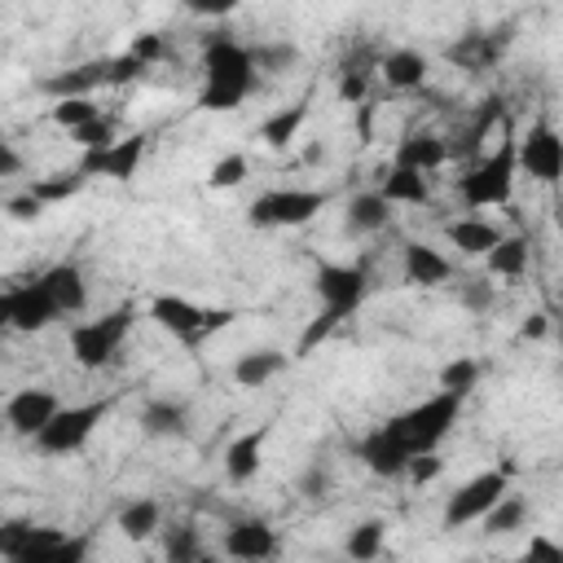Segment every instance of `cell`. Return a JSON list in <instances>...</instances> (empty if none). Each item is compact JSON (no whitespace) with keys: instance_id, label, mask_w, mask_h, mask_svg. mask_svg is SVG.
<instances>
[{"instance_id":"1","label":"cell","mask_w":563,"mask_h":563,"mask_svg":"<svg viewBox=\"0 0 563 563\" xmlns=\"http://www.w3.org/2000/svg\"><path fill=\"white\" fill-rule=\"evenodd\" d=\"M312 290H317V299H321V312L303 325V334H299V356H308L317 343H325V339L339 330V321H347V317L365 303L369 273H365V264H317Z\"/></svg>"},{"instance_id":"2","label":"cell","mask_w":563,"mask_h":563,"mask_svg":"<svg viewBox=\"0 0 563 563\" xmlns=\"http://www.w3.org/2000/svg\"><path fill=\"white\" fill-rule=\"evenodd\" d=\"M255 88H260V75L251 66L246 44H238L229 35H211L207 48H202V92H198V106L224 114V110H238Z\"/></svg>"},{"instance_id":"3","label":"cell","mask_w":563,"mask_h":563,"mask_svg":"<svg viewBox=\"0 0 563 563\" xmlns=\"http://www.w3.org/2000/svg\"><path fill=\"white\" fill-rule=\"evenodd\" d=\"M457 418H462V400L449 396V391H435V396L409 405L405 413L387 418V431L400 440V449H405L409 457H418V453H435L440 440L453 431Z\"/></svg>"},{"instance_id":"4","label":"cell","mask_w":563,"mask_h":563,"mask_svg":"<svg viewBox=\"0 0 563 563\" xmlns=\"http://www.w3.org/2000/svg\"><path fill=\"white\" fill-rule=\"evenodd\" d=\"M515 176H519V163H515V136L506 132V141L484 154L475 167H466L457 176V194L471 211H484V207H506L510 194H515Z\"/></svg>"},{"instance_id":"5","label":"cell","mask_w":563,"mask_h":563,"mask_svg":"<svg viewBox=\"0 0 563 563\" xmlns=\"http://www.w3.org/2000/svg\"><path fill=\"white\" fill-rule=\"evenodd\" d=\"M132 321H136V308H132V303H119V308H110L106 317L79 321V325L70 330V356H75V365H84V369H106V365L123 352Z\"/></svg>"},{"instance_id":"6","label":"cell","mask_w":563,"mask_h":563,"mask_svg":"<svg viewBox=\"0 0 563 563\" xmlns=\"http://www.w3.org/2000/svg\"><path fill=\"white\" fill-rule=\"evenodd\" d=\"M110 409H114L110 396H106V400H84V405H62V409L53 413V422L35 435V449L48 453V457L79 453V449L92 440V431L110 418Z\"/></svg>"},{"instance_id":"7","label":"cell","mask_w":563,"mask_h":563,"mask_svg":"<svg viewBox=\"0 0 563 563\" xmlns=\"http://www.w3.org/2000/svg\"><path fill=\"white\" fill-rule=\"evenodd\" d=\"M330 202V194L325 189H299V185H286V189H268V194H260L255 202H251V224H260V229H299V224H308L321 207Z\"/></svg>"},{"instance_id":"8","label":"cell","mask_w":563,"mask_h":563,"mask_svg":"<svg viewBox=\"0 0 563 563\" xmlns=\"http://www.w3.org/2000/svg\"><path fill=\"white\" fill-rule=\"evenodd\" d=\"M506 493H510V471H479V475H471L457 493H449L440 523H444L449 532H457V528H466V523L484 519V515H488Z\"/></svg>"},{"instance_id":"9","label":"cell","mask_w":563,"mask_h":563,"mask_svg":"<svg viewBox=\"0 0 563 563\" xmlns=\"http://www.w3.org/2000/svg\"><path fill=\"white\" fill-rule=\"evenodd\" d=\"M515 163L537 185H554L563 176V141L550 123H532L523 136H515Z\"/></svg>"},{"instance_id":"10","label":"cell","mask_w":563,"mask_h":563,"mask_svg":"<svg viewBox=\"0 0 563 563\" xmlns=\"http://www.w3.org/2000/svg\"><path fill=\"white\" fill-rule=\"evenodd\" d=\"M145 132H128V136H114L106 150H92V154H84L79 158V172L92 180V176H106V180H119V185H128L136 172H141V163H145Z\"/></svg>"},{"instance_id":"11","label":"cell","mask_w":563,"mask_h":563,"mask_svg":"<svg viewBox=\"0 0 563 563\" xmlns=\"http://www.w3.org/2000/svg\"><path fill=\"white\" fill-rule=\"evenodd\" d=\"M273 554H277V532H273L268 519L246 515V519H233L224 528V559H233V563H268Z\"/></svg>"},{"instance_id":"12","label":"cell","mask_w":563,"mask_h":563,"mask_svg":"<svg viewBox=\"0 0 563 563\" xmlns=\"http://www.w3.org/2000/svg\"><path fill=\"white\" fill-rule=\"evenodd\" d=\"M57 409H62V400H57L48 387H22V391H13V396L4 400V422H9L18 435L35 440V435L53 422Z\"/></svg>"},{"instance_id":"13","label":"cell","mask_w":563,"mask_h":563,"mask_svg":"<svg viewBox=\"0 0 563 563\" xmlns=\"http://www.w3.org/2000/svg\"><path fill=\"white\" fill-rule=\"evenodd\" d=\"M400 273L409 286H422V290H435L453 277V260L427 242H405L400 246Z\"/></svg>"},{"instance_id":"14","label":"cell","mask_w":563,"mask_h":563,"mask_svg":"<svg viewBox=\"0 0 563 563\" xmlns=\"http://www.w3.org/2000/svg\"><path fill=\"white\" fill-rule=\"evenodd\" d=\"M40 286H44V295L53 299V308L62 312V317H75V312H84L88 308V282H84V268L79 264H53V268H44L40 277H35Z\"/></svg>"},{"instance_id":"15","label":"cell","mask_w":563,"mask_h":563,"mask_svg":"<svg viewBox=\"0 0 563 563\" xmlns=\"http://www.w3.org/2000/svg\"><path fill=\"white\" fill-rule=\"evenodd\" d=\"M150 321L158 330H167L172 339H198L202 334V303L185 299V295H154L150 299Z\"/></svg>"},{"instance_id":"16","label":"cell","mask_w":563,"mask_h":563,"mask_svg":"<svg viewBox=\"0 0 563 563\" xmlns=\"http://www.w3.org/2000/svg\"><path fill=\"white\" fill-rule=\"evenodd\" d=\"M9 299H13V330H22V334H40V330H48L53 321H62V312L53 308V299L44 295L40 282L9 286Z\"/></svg>"},{"instance_id":"17","label":"cell","mask_w":563,"mask_h":563,"mask_svg":"<svg viewBox=\"0 0 563 563\" xmlns=\"http://www.w3.org/2000/svg\"><path fill=\"white\" fill-rule=\"evenodd\" d=\"M356 457L365 462V471H374V475H383V479H396V475H405V466H409V453H405L400 440L387 431V422L356 440Z\"/></svg>"},{"instance_id":"18","label":"cell","mask_w":563,"mask_h":563,"mask_svg":"<svg viewBox=\"0 0 563 563\" xmlns=\"http://www.w3.org/2000/svg\"><path fill=\"white\" fill-rule=\"evenodd\" d=\"M189 422H194V413L176 396H154V400L141 405V431L154 435V440H185Z\"/></svg>"},{"instance_id":"19","label":"cell","mask_w":563,"mask_h":563,"mask_svg":"<svg viewBox=\"0 0 563 563\" xmlns=\"http://www.w3.org/2000/svg\"><path fill=\"white\" fill-rule=\"evenodd\" d=\"M264 440H268V427H251V431H242V435L229 440V449H224V475H229V484H251L260 475V466H264Z\"/></svg>"},{"instance_id":"20","label":"cell","mask_w":563,"mask_h":563,"mask_svg":"<svg viewBox=\"0 0 563 563\" xmlns=\"http://www.w3.org/2000/svg\"><path fill=\"white\" fill-rule=\"evenodd\" d=\"M444 163H449V141H444V136H435V132H409V136L396 145V163H391V167L431 176V172L444 167Z\"/></svg>"},{"instance_id":"21","label":"cell","mask_w":563,"mask_h":563,"mask_svg":"<svg viewBox=\"0 0 563 563\" xmlns=\"http://www.w3.org/2000/svg\"><path fill=\"white\" fill-rule=\"evenodd\" d=\"M427 70H431V62H427V53H418V48H391V53L378 62V75H383L387 88H396V92L422 88V84H427Z\"/></svg>"},{"instance_id":"22","label":"cell","mask_w":563,"mask_h":563,"mask_svg":"<svg viewBox=\"0 0 563 563\" xmlns=\"http://www.w3.org/2000/svg\"><path fill=\"white\" fill-rule=\"evenodd\" d=\"M374 194L387 207H422V202H431V180L418 172H405V167H387Z\"/></svg>"},{"instance_id":"23","label":"cell","mask_w":563,"mask_h":563,"mask_svg":"<svg viewBox=\"0 0 563 563\" xmlns=\"http://www.w3.org/2000/svg\"><path fill=\"white\" fill-rule=\"evenodd\" d=\"M444 238L449 246H457L462 255H488L497 242H501V229L493 220H479V216H457L444 224Z\"/></svg>"},{"instance_id":"24","label":"cell","mask_w":563,"mask_h":563,"mask_svg":"<svg viewBox=\"0 0 563 563\" xmlns=\"http://www.w3.org/2000/svg\"><path fill=\"white\" fill-rule=\"evenodd\" d=\"M286 365H290V356H286L282 347H251V352H242V356L233 361V383H238V387H264V383H273Z\"/></svg>"},{"instance_id":"25","label":"cell","mask_w":563,"mask_h":563,"mask_svg":"<svg viewBox=\"0 0 563 563\" xmlns=\"http://www.w3.org/2000/svg\"><path fill=\"white\" fill-rule=\"evenodd\" d=\"M387 220H391V207L374 194V189H365V194H356L352 202H347V216H343V229L352 233V238H365V233H378V229H387Z\"/></svg>"},{"instance_id":"26","label":"cell","mask_w":563,"mask_h":563,"mask_svg":"<svg viewBox=\"0 0 563 563\" xmlns=\"http://www.w3.org/2000/svg\"><path fill=\"white\" fill-rule=\"evenodd\" d=\"M303 123H308V101L282 106V110H273V114L260 123V141H264L268 150H286V145H295V136H299Z\"/></svg>"},{"instance_id":"27","label":"cell","mask_w":563,"mask_h":563,"mask_svg":"<svg viewBox=\"0 0 563 563\" xmlns=\"http://www.w3.org/2000/svg\"><path fill=\"white\" fill-rule=\"evenodd\" d=\"M114 528H119L128 541H150V537L163 528V506H158L154 497H136V501H128V506L119 510Z\"/></svg>"},{"instance_id":"28","label":"cell","mask_w":563,"mask_h":563,"mask_svg":"<svg viewBox=\"0 0 563 563\" xmlns=\"http://www.w3.org/2000/svg\"><path fill=\"white\" fill-rule=\"evenodd\" d=\"M506 48V35H462L453 48H449V62L462 66V70H488Z\"/></svg>"},{"instance_id":"29","label":"cell","mask_w":563,"mask_h":563,"mask_svg":"<svg viewBox=\"0 0 563 563\" xmlns=\"http://www.w3.org/2000/svg\"><path fill=\"white\" fill-rule=\"evenodd\" d=\"M48 537H57V528H40V523H31V519H0V559L13 563V559H22L31 545H40V541H48Z\"/></svg>"},{"instance_id":"30","label":"cell","mask_w":563,"mask_h":563,"mask_svg":"<svg viewBox=\"0 0 563 563\" xmlns=\"http://www.w3.org/2000/svg\"><path fill=\"white\" fill-rule=\"evenodd\" d=\"M13 563H88V537H66V532H57V537L31 545V550H26L22 559H13Z\"/></svg>"},{"instance_id":"31","label":"cell","mask_w":563,"mask_h":563,"mask_svg":"<svg viewBox=\"0 0 563 563\" xmlns=\"http://www.w3.org/2000/svg\"><path fill=\"white\" fill-rule=\"evenodd\" d=\"M484 260H488V277H523L528 273V238L501 233V242Z\"/></svg>"},{"instance_id":"32","label":"cell","mask_w":563,"mask_h":563,"mask_svg":"<svg viewBox=\"0 0 563 563\" xmlns=\"http://www.w3.org/2000/svg\"><path fill=\"white\" fill-rule=\"evenodd\" d=\"M246 53H251V66H255L260 79L282 75L299 62V44H290V40H255V44H246Z\"/></svg>"},{"instance_id":"33","label":"cell","mask_w":563,"mask_h":563,"mask_svg":"<svg viewBox=\"0 0 563 563\" xmlns=\"http://www.w3.org/2000/svg\"><path fill=\"white\" fill-rule=\"evenodd\" d=\"M383 545H387V523H383L378 515L361 519V523L347 532V541H343V550H347L352 563H374V559L383 554Z\"/></svg>"},{"instance_id":"34","label":"cell","mask_w":563,"mask_h":563,"mask_svg":"<svg viewBox=\"0 0 563 563\" xmlns=\"http://www.w3.org/2000/svg\"><path fill=\"white\" fill-rule=\"evenodd\" d=\"M501 114H506V97H484L479 110H475V119H471V128H466V136L449 145V158H453V154H471V150L493 132V123H501Z\"/></svg>"},{"instance_id":"35","label":"cell","mask_w":563,"mask_h":563,"mask_svg":"<svg viewBox=\"0 0 563 563\" xmlns=\"http://www.w3.org/2000/svg\"><path fill=\"white\" fill-rule=\"evenodd\" d=\"M479 523H484V532H488V537H510V532H519V528L528 523V501H523V497H515V493H506V497H501V501H497Z\"/></svg>"},{"instance_id":"36","label":"cell","mask_w":563,"mask_h":563,"mask_svg":"<svg viewBox=\"0 0 563 563\" xmlns=\"http://www.w3.org/2000/svg\"><path fill=\"white\" fill-rule=\"evenodd\" d=\"M202 554V532L194 523H176L163 532V563H198Z\"/></svg>"},{"instance_id":"37","label":"cell","mask_w":563,"mask_h":563,"mask_svg":"<svg viewBox=\"0 0 563 563\" xmlns=\"http://www.w3.org/2000/svg\"><path fill=\"white\" fill-rule=\"evenodd\" d=\"M84 185H88V176L75 167V172H53V176L35 180V185H31V194H35L44 207H53V202H66L70 194H79Z\"/></svg>"},{"instance_id":"38","label":"cell","mask_w":563,"mask_h":563,"mask_svg":"<svg viewBox=\"0 0 563 563\" xmlns=\"http://www.w3.org/2000/svg\"><path fill=\"white\" fill-rule=\"evenodd\" d=\"M101 110H97V101L92 97H66V101H53L48 106V119L57 123V128H66V132H79L84 123H92Z\"/></svg>"},{"instance_id":"39","label":"cell","mask_w":563,"mask_h":563,"mask_svg":"<svg viewBox=\"0 0 563 563\" xmlns=\"http://www.w3.org/2000/svg\"><path fill=\"white\" fill-rule=\"evenodd\" d=\"M475 383H479V361H471V356H457L440 369V391H449L457 400H466L475 391Z\"/></svg>"},{"instance_id":"40","label":"cell","mask_w":563,"mask_h":563,"mask_svg":"<svg viewBox=\"0 0 563 563\" xmlns=\"http://www.w3.org/2000/svg\"><path fill=\"white\" fill-rule=\"evenodd\" d=\"M114 136H119V128H114V119H110V114H97L92 123H84L79 132H70V141H75L84 154H92V150H106Z\"/></svg>"},{"instance_id":"41","label":"cell","mask_w":563,"mask_h":563,"mask_svg":"<svg viewBox=\"0 0 563 563\" xmlns=\"http://www.w3.org/2000/svg\"><path fill=\"white\" fill-rule=\"evenodd\" d=\"M246 167H251V163H246V154H238V150H233V154H224V158H216V163H211L207 185H211V189H233V185H242V180H246Z\"/></svg>"},{"instance_id":"42","label":"cell","mask_w":563,"mask_h":563,"mask_svg":"<svg viewBox=\"0 0 563 563\" xmlns=\"http://www.w3.org/2000/svg\"><path fill=\"white\" fill-rule=\"evenodd\" d=\"M497 299L493 290V277H457V303L471 308V312H488Z\"/></svg>"},{"instance_id":"43","label":"cell","mask_w":563,"mask_h":563,"mask_svg":"<svg viewBox=\"0 0 563 563\" xmlns=\"http://www.w3.org/2000/svg\"><path fill=\"white\" fill-rule=\"evenodd\" d=\"M365 92H369V70L343 66V70H339V101H343V106H361Z\"/></svg>"},{"instance_id":"44","label":"cell","mask_w":563,"mask_h":563,"mask_svg":"<svg viewBox=\"0 0 563 563\" xmlns=\"http://www.w3.org/2000/svg\"><path fill=\"white\" fill-rule=\"evenodd\" d=\"M163 53H167V40H163L158 31H141V35H132V44H128V57H136L141 66L158 62Z\"/></svg>"},{"instance_id":"45","label":"cell","mask_w":563,"mask_h":563,"mask_svg":"<svg viewBox=\"0 0 563 563\" xmlns=\"http://www.w3.org/2000/svg\"><path fill=\"white\" fill-rule=\"evenodd\" d=\"M519 563H563V545L554 537H545V532H532Z\"/></svg>"},{"instance_id":"46","label":"cell","mask_w":563,"mask_h":563,"mask_svg":"<svg viewBox=\"0 0 563 563\" xmlns=\"http://www.w3.org/2000/svg\"><path fill=\"white\" fill-rule=\"evenodd\" d=\"M440 471H444V457H435V453H418V457H409V466H405V475H409L413 484H431V479H440Z\"/></svg>"},{"instance_id":"47","label":"cell","mask_w":563,"mask_h":563,"mask_svg":"<svg viewBox=\"0 0 563 563\" xmlns=\"http://www.w3.org/2000/svg\"><path fill=\"white\" fill-rule=\"evenodd\" d=\"M9 216L22 220V224H26V220H40V216H44V202H40L35 194H18V198H9Z\"/></svg>"},{"instance_id":"48","label":"cell","mask_w":563,"mask_h":563,"mask_svg":"<svg viewBox=\"0 0 563 563\" xmlns=\"http://www.w3.org/2000/svg\"><path fill=\"white\" fill-rule=\"evenodd\" d=\"M22 167H26L22 150H18L13 141H4V136H0V180H9V176H22Z\"/></svg>"},{"instance_id":"49","label":"cell","mask_w":563,"mask_h":563,"mask_svg":"<svg viewBox=\"0 0 563 563\" xmlns=\"http://www.w3.org/2000/svg\"><path fill=\"white\" fill-rule=\"evenodd\" d=\"M299 488H303V497H321V493L330 488V471L312 462V466L303 471V479H299Z\"/></svg>"},{"instance_id":"50","label":"cell","mask_w":563,"mask_h":563,"mask_svg":"<svg viewBox=\"0 0 563 563\" xmlns=\"http://www.w3.org/2000/svg\"><path fill=\"white\" fill-rule=\"evenodd\" d=\"M233 308H202V334H211V330H224V325H233Z\"/></svg>"},{"instance_id":"51","label":"cell","mask_w":563,"mask_h":563,"mask_svg":"<svg viewBox=\"0 0 563 563\" xmlns=\"http://www.w3.org/2000/svg\"><path fill=\"white\" fill-rule=\"evenodd\" d=\"M0 330H13V299H9V290H0Z\"/></svg>"},{"instance_id":"52","label":"cell","mask_w":563,"mask_h":563,"mask_svg":"<svg viewBox=\"0 0 563 563\" xmlns=\"http://www.w3.org/2000/svg\"><path fill=\"white\" fill-rule=\"evenodd\" d=\"M523 334H528V339H541V334H545V317H532V321L523 325Z\"/></svg>"},{"instance_id":"53","label":"cell","mask_w":563,"mask_h":563,"mask_svg":"<svg viewBox=\"0 0 563 563\" xmlns=\"http://www.w3.org/2000/svg\"><path fill=\"white\" fill-rule=\"evenodd\" d=\"M198 563H220V559H216V554H202V559H198Z\"/></svg>"}]
</instances>
